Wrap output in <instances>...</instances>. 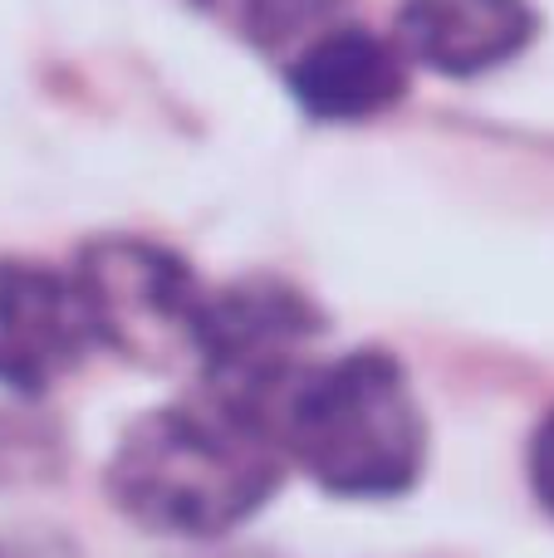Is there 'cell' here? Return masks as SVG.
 <instances>
[{"instance_id":"obj_1","label":"cell","mask_w":554,"mask_h":558,"mask_svg":"<svg viewBox=\"0 0 554 558\" xmlns=\"http://www.w3.org/2000/svg\"><path fill=\"white\" fill-rule=\"evenodd\" d=\"M280 441L236 407L177 402L137 416L108 461V495L143 530L212 539L251 520L280 485Z\"/></svg>"},{"instance_id":"obj_2","label":"cell","mask_w":554,"mask_h":558,"mask_svg":"<svg viewBox=\"0 0 554 558\" xmlns=\"http://www.w3.org/2000/svg\"><path fill=\"white\" fill-rule=\"evenodd\" d=\"M280 451L344 500H388L412 490L427 461L422 416L402 363L383 348H359L314 363L275 416Z\"/></svg>"},{"instance_id":"obj_3","label":"cell","mask_w":554,"mask_h":558,"mask_svg":"<svg viewBox=\"0 0 554 558\" xmlns=\"http://www.w3.org/2000/svg\"><path fill=\"white\" fill-rule=\"evenodd\" d=\"M324 333V318L285 279H236L212 289L196 328V363L206 397L255 416L275 432L290 387L310 373V343Z\"/></svg>"},{"instance_id":"obj_4","label":"cell","mask_w":554,"mask_h":558,"mask_svg":"<svg viewBox=\"0 0 554 558\" xmlns=\"http://www.w3.org/2000/svg\"><path fill=\"white\" fill-rule=\"evenodd\" d=\"M74 279L84 289L98 348L143 367H172L196 357L206 294L177 251L147 235H98L79 251Z\"/></svg>"},{"instance_id":"obj_5","label":"cell","mask_w":554,"mask_h":558,"mask_svg":"<svg viewBox=\"0 0 554 558\" xmlns=\"http://www.w3.org/2000/svg\"><path fill=\"white\" fill-rule=\"evenodd\" d=\"M98 348L74 270L0 255V387L39 397Z\"/></svg>"},{"instance_id":"obj_6","label":"cell","mask_w":554,"mask_h":558,"mask_svg":"<svg viewBox=\"0 0 554 558\" xmlns=\"http://www.w3.org/2000/svg\"><path fill=\"white\" fill-rule=\"evenodd\" d=\"M408 54L393 35L339 20L285 59L294 104L320 123H373L408 98Z\"/></svg>"},{"instance_id":"obj_7","label":"cell","mask_w":554,"mask_h":558,"mask_svg":"<svg viewBox=\"0 0 554 558\" xmlns=\"http://www.w3.org/2000/svg\"><path fill=\"white\" fill-rule=\"evenodd\" d=\"M540 35L530 0H402L393 39L412 69L442 78H477L526 54Z\"/></svg>"},{"instance_id":"obj_8","label":"cell","mask_w":554,"mask_h":558,"mask_svg":"<svg viewBox=\"0 0 554 558\" xmlns=\"http://www.w3.org/2000/svg\"><path fill=\"white\" fill-rule=\"evenodd\" d=\"M196 5L231 35L285 59L344 20V0H196Z\"/></svg>"},{"instance_id":"obj_9","label":"cell","mask_w":554,"mask_h":558,"mask_svg":"<svg viewBox=\"0 0 554 558\" xmlns=\"http://www.w3.org/2000/svg\"><path fill=\"white\" fill-rule=\"evenodd\" d=\"M530 485H535L540 505L554 514V412L540 422L535 441H530Z\"/></svg>"}]
</instances>
